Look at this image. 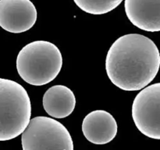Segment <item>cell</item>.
I'll return each instance as SVG.
<instances>
[{
	"label": "cell",
	"instance_id": "cell-1",
	"mask_svg": "<svg viewBox=\"0 0 160 150\" xmlns=\"http://www.w3.org/2000/svg\"><path fill=\"white\" fill-rule=\"evenodd\" d=\"M160 53L155 42L139 34H128L111 45L106 59L109 80L124 91H138L157 75Z\"/></svg>",
	"mask_w": 160,
	"mask_h": 150
},
{
	"label": "cell",
	"instance_id": "cell-2",
	"mask_svg": "<svg viewBox=\"0 0 160 150\" xmlns=\"http://www.w3.org/2000/svg\"><path fill=\"white\" fill-rule=\"evenodd\" d=\"M62 67V56L56 45L35 41L25 45L17 58V70L28 84L42 86L52 81Z\"/></svg>",
	"mask_w": 160,
	"mask_h": 150
},
{
	"label": "cell",
	"instance_id": "cell-3",
	"mask_svg": "<svg viewBox=\"0 0 160 150\" xmlns=\"http://www.w3.org/2000/svg\"><path fill=\"white\" fill-rule=\"evenodd\" d=\"M31 116V103L26 89L16 81L0 78V141L22 134Z\"/></svg>",
	"mask_w": 160,
	"mask_h": 150
},
{
	"label": "cell",
	"instance_id": "cell-4",
	"mask_svg": "<svg viewBox=\"0 0 160 150\" xmlns=\"http://www.w3.org/2000/svg\"><path fill=\"white\" fill-rule=\"evenodd\" d=\"M23 150H73V142L68 130L60 122L47 117L30 120L22 132Z\"/></svg>",
	"mask_w": 160,
	"mask_h": 150
},
{
	"label": "cell",
	"instance_id": "cell-5",
	"mask_svg": "<svg viewBox=\"0 0 160 150\" xmlns=\"http://www.w3.org/2000/svg\"><path fill=\"white\" fill-rule=\"evenodd\" d=\"M132 117L139 131L160 140V82L145 87L136 95Z\"/></svg>",
	"mask_w": 160,
	"mask_h": 150
},
{
	"label": "cell",
	"instance_id": "cell-6",
	"mask_svg": "<svg viewBox=\"0 0 160 150\" xmlns=\"http://www.w3.org/2000/svg\"><path fill=\"white\" fill-rule=\"evenodd\" d=\"M37 20V9L31 0H0V27L14 34L31 29Z\"/></svg>",
	"mask_w": 160,
	"mask_h": 150
},
{
	"label": "cell",
	"instance_id": "cell-7",
	"mask_svg": "<svg viewBox=\"0 0 160 150\" xmlns=\"http://www.w3.org/2000/svg\"><path fill=\"white\" fill-rule=\"evenodd\" d=\"M118 126L115 118L105 110L89 112L82 123V131L88 141L95 145H105L114 139Z\"/></svg>",
	"mask_w": 160,
	"mask_h": 150
},
{
	"label": "cell",
	"instance_id": "cell-8",
	"mask_svg": "<svg viewBox=\"0 0 160 150\" xmlns=\"http://www.w3.org/2000/svg\"><path fill=\"white\" fill-rule=\"evenodd\" d=\"M124 6L133 25L149 32L160 31V0H125Z\"/></svg>",
	"mask_w": 160,
	"mask_h": 150
},
{
	"label": "cell",
	"instance_id": "cell-9",
	"mask_svg": "<svg viewBox=\"0 0 160 150\" xmlns=\"http://www.w3.org/2000/svg\"><path fill=\"white\" fill-rule=\"evenodd\" d=\"M42 104L49 116L58 119L66 118L74 110L76 98L71 89L67 86L55 85L44 94Z\"/></svg>",
	"mask_w": 160,
	"mask_h": 150
},
{
	"label": "cell",
	"instance_id": "cell-10",
	"mask_svg": "<svg viewBox=\"0 0 160 150\" xmlns=\"http://www.w3.org/2000/svg\"><path fill=\"white\" fill-rule=\"evenodd\" d=\"M77 6L84 12L94 15H102L111 12L123 0H73Z\"/></svg>",
	"mask_w": 160,
	"mask_h": 150
}]
</instances>
